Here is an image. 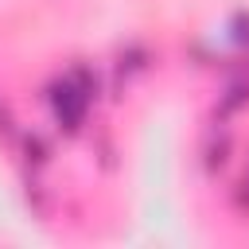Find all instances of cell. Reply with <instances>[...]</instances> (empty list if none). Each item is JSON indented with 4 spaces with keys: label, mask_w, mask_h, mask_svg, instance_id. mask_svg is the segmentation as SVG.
Instances as JSON below:
<instances>
[{
    "label": "cell",
    "mask_w": 249,
    "mask_h": 249,
    "mask_svg": "<svg viewBox=\"0 0 249 249\" xmlns=\"http://www.w3.org/2000/svg\"><path fill=\"white\" fill-rule=\"evenodd\" d=\"M86 105H89V93H86V86L78 82V78H66L62 86H58V93H54V113L74 128L78 121H82V113H86Z\"/></svg>",
    "instance_id": "obj_1"
}]
</instances>
